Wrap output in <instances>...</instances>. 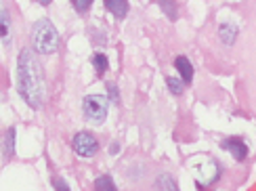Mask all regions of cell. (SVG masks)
Wrapping results in <instances>:
<instances>
[{
  "label": "cell",
  "instance_id": "obj_1",
  "mask_svg": "<svg viewBox=\"0 0 256 191\" xmlns=\"http://www.w3.org/2000/svg\"><path fill=\"white\" fill-rule=\"evenodd\" d=\"M17 84L19 94L26 99L30 108H40L46 94V82H44V70L40 61L36 59L34 50L24 48L17 61Z\"/></svg>",
  "mask_w": 256,
  "mask_h": 191
},
{
  "label": "cell",
  "instance_id": "obj_2",
  "mask_svg": "<svg viewBox=\"0 0 256 191\" xmlns=\"http://www.w3.org/2000/svg\"><path fill=\"white\" fill-rule=\"evenodd\" d=\"M32 44L40 55H50L59 48V34L57 28L48 19H40L32 28Z\"/></svg>",
  "mask_w": 256,
  "mask_h": 191
},
{
  "label": "cell",
  "instance_id": "obj_3",
  "mask_svg": "<svg viewBox=\"0 0 256 191\" xmlns=\"http://www.w3.org/2000/svg\"><path fill=\"white\" fill-rule=\"evenodd\" d=\"M191 168L196 170V176H198V185L200 187H208L212 185L218 178V172L220 168L218 164L212 160L210 156H198V160L191 162Z\"/></svg>",
  "mask_w": 256,
  "mask_h": 191
},
{
  "label": "cell",
  "instance_id": "obj_4",
  "mask_svg": "<svg viewBox=\"0 0 256 191\" xmlns=\"http://www.w3.org/2000/svg\"><path fill=\"white\" fill-rule=\"evenodd\" d=\"M82 108H84V116H86L88 122L103 124L105 118H108L110 101H108V97H103V94H88V97H84Z\"/></svg>",
  "mask_w": 256,
  "mask_h": 191
},
{
  "label": "cell",
  "instance_id": "obj_5",
  "mask_svg": "<svg viewBox=\"0 0 256 191\" xmlns=\"http://www.w3.org/2000/svg\"><path fill=\"white\" fill-rule=\"evenodd\" d=\"M72 145H74V152H76L78 156H82V158H90V156L97 154V150H99L97 136H94L92 132H86V130L78 132L76 136H74Z\"/></svg>",
  "mask_w": 256,
  "mask_h": 191
},
{
  "label": "cell",
  "instance_id": "obj_6",
  "mask_svg": "<svg viewBox=\"0 0 256 191\" xmlns=\"http://www.w3.org/2000/svg\"><path fill=\"white\" fill-rule=\"evenodd\" d=\"M222 147L236 158V160H240V162H244L248 158V147H246V143H244L240 136H231V139H227L225 143H222Z\"/></svg>",
  "mask_w": 256,
  "mask_h": 191
},
{
  "label": "cell",
  "instance_id": "obj_7",
  "mask_svg": "<svg viewBox=\"0 0 256 191\" xmlns=\"http://www.w3.org/2000/svg\"><path fill=\"white\" fill-rule=\"evenodd\" d=\"M174 68L178 70L183 82H191V80H194V66H191V61H189L187 57H183V55L176 57V59H174Z\"/></svg>",
  "mask_w": 256,
  "mask_h": 191
},
{
  "label": "cell",
  "instance_id": "obj_8",
  "mask_svg": "<svg viewBox=\"0 0 256 191\" xmlns=\"http://www.w3.org/2000/svg\"><path fill=\"white\" fill-rule=\"evenodd\" d=\"M105 6H108L110 13L118 19H124L128 13V0H105Z\"/></svg>",
  "mask_w": 256,
  "mask_h": 191
},
{
  "label": "cell",
  "instance_id": "obj_9",
  "mask_svg": "<svg viewBox=\"0 0 256 191\" xmlns=\"http://www.w3.org/2000/svg\"><path fill=\"white\" fill-rule=\"evenodd\" d=\"M218 36H220V40L225 42V44H233L236 38H238V26L236 24H220Z\"/></svg>",
  "mask_w": 256,
  "mask_h": 191
},
{
  "label": "cell",
  "instance_id": "obj_10",
  "mask_svg": "<svg viewBox=\"0 0 256 191\" xmlns=\"http://www.w3.org/2000/svg\"><path fill=\"white\" fill-rule=\"evenodd\" d=\"M92 66H94V70H97V74H105L110 70L108 57H105L103 52H94V55H92Z\"/></svg>",
  "mask_w": 256,
  "mask_h": 191
},
{
  "label": "cell",
  "instance_id": "obj_11",
  "mask_svg": "<svg viewBox=\"0 0 256 191\" xmlns=\"http://www.w3.org/2000/svg\"><path fill=\"white\" fill-rule=\"evenodd\" d=\"M2 40L6 46L10 44V17L6 8H2Z\"/></svg>",
  "mask_w": 256,
  "mask_h": 191
},
{
  "label": "cell",
  "instance_id": "obj_12",
  "mask_svg": "<svg viewBox=\"0 0 256 191\" xmlns=\"http://www.w3.org/2000/svg\"><path fill=\"white\" fill-rule=\"evenodd\" d=\"M13 143H15V128H8L4 134V156H13Z\"/></svg>",
  "mask_w": 256,
  "mask_h": 191
},
{
  "label": "cell",
  "instance_id": "obj_13",
  "mask_svg": "<svg viewBox=\"0 0 256 191\" xmlns=\"http://www.w3.org/2000/svg\"><path fill=\"white\" fill-rule=\"evenodd\" d=\"M94 189H108V191H114L116 185H114V181H112L108 174H103V176H99L97 181H94Z\"/></svg>",
  "mask_w": 256,
  "mask_h": 191
},
{
  "label": "cell",
  "instance_id": "obj_14",
  "mask_svg": "<svg viewBox=\"0 0 256 191\" xmlns=\"http://www.w3.org/2000/svg\"><path fill=\"white\" fill-rule=\"evenodd\" d=\"M160 4H162L164 13L170 15V19H176V8H174V0H160Z\"/></svg>",
  "mask_w": 256,
  "mask_h": 191
},
{
  "label": "cell",
  "instance_id": "obj_15",
  "mask_svg": "<svg viewBox=\"0 0 256 191\" xmlns=\"http://www.w3.org/2000/svg\"><path fill=\"white\" fill-rule=\"evenodd\" d=\"M166 84H168V88L172 90L174 94L183 92V82H180V80H176V78H166Z\"/></svg>",
  "mask_w": 256,
  "mask_h": 191
},
{
  "label": "cell",
  "instance_id": "obj_16",
  "mask_svg": "<svg viewBox=\"0 0 256 191\" xmlns=\"http://www.w3.org/2000/svg\"><path fill=\"white\" fill-rule=\"evenodd\" d=\"M72 4L76 6L78 13H86V10L90 8V4H92V0H72Z\"/></svg>",
  "mask_w": 256,
  "mask_h": 191
},
{
  "label": "cell",
  "instance_id": "obj_17",
  "mask_svg": "<svg viewBox=\"0 0 256 191\" xmlns=\"http://www.w3.org/2000/svg\"><path fill=\"white\" fill-rule=\"evenodd\" d=\"M158 187H172V189H176V183L168 174H162V178L158 181Z\"/></svg>",
  "mask_w": 256,
  "mask_h": 191
},
{
  "label": "cell",
  "instance_id": "obj_18",
  "mask_svg": "<svg viewBox=\"0 0 256 191\" xmlns=\"http://www.w3.org/2000/svg\"><path fill=\"white\" fill-rule=\"evenodd\" d=\"M108 90H110L112 101H114V103L118 101V97H120V94H118V86H116V84H108Z\"/></svg>",
  "mask_w": 256,
  "mask_h": 191
},
{
  "label": "cell",
  "instance_id": "obj_19",
  "mask_svg": "<svg viewBox=\"0 0 256 191\" xmlns=\"http://www.w3.org/2000/svg\"><path fill=\"white\" fill-rule=\"evenodd\" d=\"M55 185H57V187H59V189H70V187H68V185H66V183H63V181H57V183H55Z\"/></svg>",
  "mask_w": 256,
  "mask_h": 191
},
{
  "label": "cell",
  "instance_id": "obj_20",
  "mask_svg": "<svg viewBox=\"0 0 256 191\" xmlns=\"http://www.w3.org/2000/svg\"><path fill=\"white\" fill-rule=\"evenodd\" d=\"M36 2H40V4H44V6H46V4H50V2H52V0H36Z\"/></svg>",
  "mask_w": 256,
  "mask_h": 191
}]
</instances>
